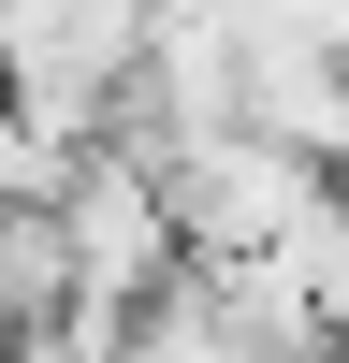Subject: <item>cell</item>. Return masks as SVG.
<instances>
[{
    "mask_svg": "<svg viewBox=\"0 0 349 363\" xmlns=\"http://www.w3.org/2000/svg\"><path fill=\"white\" fill-rule=\"evenodd\" d=\"M160 189H174V233H189V277H248V262H277L335 203V174L291 160V145H262V131H233V145L160 160Z\"/></svg>",
    "mask_w": 349,
    "mask_h": 363,
    "instance_id": "1",
    "label": "cell"
},
{
    "mask_svg": "<svg viewBox=\"0 0 349 363\" xmlns=\"http://www.w3.org/2000/svg\"><path fill=\"white\" fill-rule=\"evenodd\" d=\"M0 277H15V349H29V335H73V320H87L73 233H58V218H29V203H0Z\"/></svg>",
    "mask_w": 349,
    "mask_h": 363,
    "instance_id": "2",
    "label": "cell"
}]
</instances>
